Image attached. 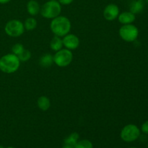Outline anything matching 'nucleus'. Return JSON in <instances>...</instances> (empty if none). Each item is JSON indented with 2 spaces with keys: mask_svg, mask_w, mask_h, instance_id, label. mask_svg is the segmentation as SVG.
<instances>
[{
  "mask_svg": "<svg viewBox=\"0 0 148 148\" xmlns=\"http://www.w3.org/2000/svg\"><path fill=\"white\" fill-rule=\"evenodd\" d=\"M71 27H72V25H71L70 20L65 16L62 15L52 19L50 24L52 33L54 34V36L61 38L69 33Z\"/></svg>",
  "mask_w": 148,
  "mask_h": 148,
  "instance_id": "1",
  "label": "nucleus"
},
{
  "mask_svg": "<svg viewBox=\"0 0 148 148\" xmlns=\"http://www.w3.org/2000/svg\"><path fill=\"white\" fill-rule=\"evenodd\" d=\"M20 61L14 53H7L0 58V70L6 74H12L18 70Z\"/></svg>",
  "mask_w": 148,
  "mask_h": 148,
  "instance_id": "2",
  "label": "nucleus"
},
{
  "mask_svg": "<svg viewBox=\"0 0 148 148\" xmlns=\"http://www.w3.org/2000/svg\"><path fill=\"white\" fill-rule=\"evenodd\" d=\"M62 5L57 0H49L40 7V13L46 19H53L60 15Z\"/></svg>",
  "mask_w": 148,
  "mask_h": 148,
  "instance_id": "3",
  "label": "nucleus"
},
{
  "mask_svg": "<svg viewBox=\"0 0 148 148\" xmlns=\"http://www.w3.org/2000/svg\"><path fill=\"white\" fill-rule=\"evenodd\" d=\"M120 137L126 143H132L140 137V130L137 125L130 124L123 127L120 133Z\"/></svg>",
  "mask_w": 148,
  "mask_h": 148,
  "instance_id": "4",
  "label": "nucleus"
},
{
  "mask_svg": "<svg viewBox=\"0 0 148 148\" xmlns=\"http://www.w3.org/2000/svg\"><path fill=\"white\" fill-rule=\"evenodd\" d=\"M73 60V53L72 51L67 49H62L53 55V63L58 66L65 67L72 63Z\"/></svg>",
  "mask_w": 148,
  "mask_h": 148,
  "instance_id": "5",
  "label": "nucleus"
},
{
  "mask_svg": "<svg viewBox=\"0 0 148 148\" xmlns=\"http://www.w3.org/2000/svg\"><path fill=\"white\" fill-rule=\"evenodd\" d=\"M119 33L122 40L131 43L137 40L139 36V30L133 24L123 25L120 27Z\"/></svg>",
  "mask_w": 148,
  "mask_h": 148,
  "instance_id": "6",
  "label": "nucleus"
},
{
  "mask_svg": "<svg viewBox=\"0 0 148 148\" xmlns=\"http://www.w3.org/2000/svg\"><path fill=\"white\" fill-rule=\"evenodd\" d=\"M4 31L10 37H19L24 33V25L19 20H11L6 23Z\"/></svg>",
  "mask_w": 148,
  "mask_h": 148,
  "instance_id": "7",
  "label": "nucleus"
},
{
  "mask_svg": "<svg viewBox=\"0 0 148 148\" xmlns=\"http://www.w3.org/2000/svg\"><path fill=\"white\" fill-rule=\"evenodd\" d=\"M62 41H63V45L65 49L71 51L77 49L80 43L79 38L76 35L72 34V33H68L66 36H64Z\"/></svg>",
  "mask_w": 148,
  "mask_h": 148,
  "instance_id": "8",
  "label": "nucleus"
},
{
  "mask_svg": "<svg viewBox=\"0 0 148 148\" xmlns=\"http://www.w3.org/2000/svg\"><path fill=\"white\" fill-rule=\"evenodd\" d=\"M103 17L108 21H113L118 18L120 14L119 7L115 4H109L105 7L103 10Z\"/></svg>",
  "mask_w": 148,
  "mask_h": 148,
  "instance_id": "9",
  "label": "nucleus"
},
{
  "mask_svg": "<svg viewBox=\"0 0 148 148\" xmlns=\"http://www.w3.org/2000/svg\"><path fill=\"white\" fill-rule=\"evenodd\" d=\"M118 20L119 22L122 25L132 24L135 21L136 16L130 11L124 12L119 14Z\"/></svg>",
  "mask_w": 148,
  "mask_h": 148,
  "instance_id": "10",
  "label": "nucleus"
},
{
  "mask_svg": "<svg viewBox=\"0 0 148 148\" xmlns=\"http://www.w3.org/2000/svg\"><path fill=\"white\" fill-rule=\"evenodd\" d=\"M40 6L36 0H29L27 3V11L31 16H36L40 13Z\"/></svg>",
  "mask_w": 148,
  "mask_h": 148,
  "instance_id": "11",
  "label": "nucleus"
},
{
  "mask_svg": "<svg viewBox=\"0 0 148 148\" xmlns=\"http://www.w3.org/2000/svg\"><path fill=\"white\" fill-rule=\"evenodd\" d=\"M144 7L145 4L143 1H141V0H134L130 4V11L134 14H139V13L143 12V10H144Z\"/></svg>",
  "mask_w": 148,
  "mask_h": 148,
  "instance_id": "12",
  "label": "nucleus"
},
{
  "mask_svg": "<svg viewBox=\"0 0 148 148\" xmlns=\"http://www.w3.org/2000/svg\"><path fill=\"white\" fill-rule=\"evenodd\" d=\"M53 64V56L51 53H44L39 59V64L43 68H48Z\"/></svg>",
  "mask_w": 148,
  "mask_h": 148,
  "instance_id": "13",
  "label": "nucleus"
},
{
  "mask_svg": "<svg viewBox=\"0 0 148 148\" xmlns=\"http://www.w3.org/2000/svg\"><path fill=\"white\" fill-rule=\"evenodd\" d=\"M37 106L43 111H46L50 108L51 107V101L48 97L45 95L39 97L37 100Z\"/></svg>",
  "mask_w": 148,
  "mask_h": 148,
  "instance_id": "14",
  "label": "nucleus"
},
{
  "mask_svg": "<svg viewBox=\"0 0 148 148\" xmlns=\"http://www.w3.org/2000/svg\"><path fill=\"white\" fill-rule=\"evenodd\" d=\"M63 41L62 38L59 36H54L50 42V48L53 51H58L63 49Z\"/></svg>",
  "mask_w": 148,
  "mask_h": 148,
  "instance_id": "15",
  "label": "nucleus"
},
{
  "mask_svg": "<svg viewBox=\"0 0 148 148\" xmlns=\"http://www.w3.org/2000/svg\"><path fill=\"white\" fill-rule=\"evenodd\" d=\"M79 135L77 132H72L69 134L68 137H66L64 140V144L69 145L75 147V145L79 141Z\"/></svg>",
  "mask_w": 148,
  "mask_h": 148,
  "instance_id": "16",
  "label": "nucleus"
},
{
  "mask_svg": "<svg viewBox=\"0 0 148 148\" xmlns=\"http://www.w3.org/2000/svg\"><path fill=\"white\" fill-rule=\"evenodd\" d=\"M23 25H24L25 30H33L36 29V27H37V20L33 17H28V18H27L25 20Z\"/></svg>",
  "mask_w": 148,
  "mask_h": 148,
  "instance_id": "17",
  "label": "nucleus"
},
{
  "mask_svg": "<svg viewBox=\"0 0 148 148\" xmlns=\"http://www.w3.org/2000/svg\"><path fill=\"white\" fill-rule=\"evenodd\" d=\"M74 148H93L92 143L88 140H79Z\"/></svg>",
  "mask_w": 148,
  "mask_h": 148,
  "instance_id": "18",
  "label": "nucleus"
},
{
  "mask_svg": "<svg viewBox=\"0 0 148 148\" xmlns=\"http://www.w3.org/2000/svg\"><path fill=\"white\" fill-rule=\"evenodd\" d=\"M17 56L20 59V62H25L31 58V52L29 50H27V49H24V51Z\"/></svg>",
  "mask_w": 148,
  "mask_h": 148,
  "instance_id": "19",
  "label": "nucleus"
},
{
  "mask_svg": "<svg viewBox=\"0 0 148 148\" xmlns=\"http://www.w3.org/2000/svg\"><path fill=\"white\" fill-rule=\"evenodd\" d=\"M24 49L25 48L22 43H17L13 45V46L12 47V52L14 55H16V56H18L19 54H20L24 51Z\"/></svg>",
  "mask_w": 148,
  "mask_h": 148,
  "instance_id": "20",
  "label": "nucleus"
},
{
  "mask_svg": "<svg viewBox=\"0 0 148 148\" xmlns=\"http://www.w3.org/2000/svg\"><path fill=\"white\" fill-rule=\"evenodd\" d=\"M141 131L143 132L144 134H148V120L145 121L141 126Z\"/></svg>",
  "mask_w": 148,
  "mask_h": 148,
  "instance_id": "21",
  "label": "nucleus"
},
{
  "mask_svg": "<svg viewBox=\"0 0 148 148\" xmlns=\"http://www.w3.org/2000/svg\"><path fill=\"white\" fill-rule=\"evenodd\" d=\"M61 5H69L72 4L74 1V0H58Z\"/></svg>",
  "mask_w": 148,
  "mask_h": 148,
  "instance_id": "22",
  "label": "nucleus"
},
{
  "mask_svg": "<svg viewBox=\"0 0 148 148\" xmlns=\"http://www.w3.org/2000/svg\"><path fill=\"white\" fill-rule=\"evenodd\" d=\"M11 0H0V4H5L9 3Z\"/></svg>",
  "mask_w": 148,
  "mask_h": 148,
  "instance_id": "23",
  "label": "nucleus"
},
{
  "mask_svg": "<svg viewBox=\"0 0 148 148\" xmlns=\"http://www.w3.org/2000/svg\"><path fill=\"white\" fill-rule=\"evenodd\" d=\"M62 148H74V147H73V146H72V145H69L64 144V145L63 147H62Z\"/></svg>",
  "mask_w": 148,
  "mask_h": 148,
  "instance_id": "24",
  "label": "nucleus"
},
{
  "mask_svg": "<svg viewBox=\"0 0 148 148\" xmlns=\"http://www.w3.org/2000/svg\"><path fill=\"white\" fill-rule=\"evenodd\" d=\"M0 148H4L2 145H0Z\"/></svg>",
  "mask_w": 148,
  "mask_h": 148,
  "instance_id": "25",
  "label": "nucleus"
},
{
  "mask_svg": "<svg viewBox=\"0 0 148 148\" xmlns=\"http://www.w3.org/2000/svg\"><path fill=\"white\" fill-rule=\"evenodd\" d=\"M7 148H14V147H7Z\"/></svg>",
  "mask_w": 148,
  "mask_h": 148,
  "instance_id": "26",
  "label": "nucleus"
},
{
  "mask_svg": "<svg viewBox=\"0 0 148 148\" xmlns=\"http://www.w3.org/2000/svg\"><path fill=\"white\" fill-rule=\"evenodd\" d=\"M130 148H136V147H130Z\"/></svg>",
  "mask_w": 148,
  "mask_h": 148,
  "instance_id": "27",
  "label": "nucleus"
},
{
  "mask_svg": "<svg viewBox=\"0 0 148 148\" xmlns=\"http://www.w3.org/2000/svg\"><path fill=\"white\" fill-rule=\"evenodd\" d=\"M147 148H148V143H147Z\"/></svg>",
  "mask_w": 148,
  "mask_h": 148,
  "instance_id": "28",
  "label": "nucleus"
},
{
  "mask_svg": "<svg viewBox=\"0 0 148 148\" xmlns=\"http://www.w3.org/2000/svg\"><path fill=\"white\" fill-rule=\"evenodd\" d=\"M146 1H147V2H148V0H146Z\"/></svg>",
  "mask_w": 148,
  "mask_h": 148,
  "instance_id": "29",
  "label": "nucleus"
},
{
  "mask_svg": "<svg viewBox=\"0 0 148 148\" xmlns=\"http://www.w3.org/2000/svg\"><path fill=\"white\" fill-rule=\"evenodd\" d=\"M141 1H143V0H141Z\"/></svg>",
  "mask_w": 148,
  "mask_h": 148,
  "instance_id": "30",
  "label": "nucleus"
},
{
  "mask_svg": "<svg viewBox=\"0 0 148 148\" xmlns=\"http://www.w3.org/2000/svg\"><path fill=\"white\" fill-rule=\"evenodd\" d=\"M147 59H148V56H147Z\"/></svg>",
  "mask_w": 148,
  "mask_h": 148,
  "instance_id": "31",
  "label": "nucleus"
}]
</instances>
